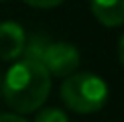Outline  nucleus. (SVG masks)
I'll return each instance as SVG.
<instances>
[{
	"mask_svg": "<svg viewBox=\"0 0 124 122\" xmlns=\"http://www.w3.org/2000/svg\"><path fill=\"white\" fill-rule=\"evenodd\" d=\"M51 92V75L47 69L33 59H20L2 77L4 102L14 112L29 114L45 104Z\"/></svg>",
	"mask_w": 124,
	"mask_h": 122,
	"instance_id": "obj_1",
	"label": "nucleus"
},
{
	"mask_svg": "<svg viewBox=\"0 0 124 122\" xmlns=\"http://www.w3.org/2000/svg\"><path fill=\"white\" fill-rule=\"evenodd\" d=\"M61 100L77 114H94L108 100V85L96 73H71L61 84Z\"/></svg>",
	"mask_w": 124,
	"mask_h": 122,
	"instance_id": "obj_2",
	"label": "nucleus"
},
{
	"mask_svg": "<svg viewBox=\"0 0 124 122\" xmlns=\"http://www.w3.org/2000/svg\"><path fill=\"white\" fill-rule=\"evenodd\" d=\"M39 63L47 69L49 75L69 77L79 65V51L69 43H45L39 55Z\"/></svg>",
	"mask_w": 124,
	"mask_h": 122,
	"instance_id": "obj_3",
	"label": "nucleus"
},
{
	"mask_svg": "<svg viewBox=\"0 0 124 122\" xmlns=\"http://www.w3.org/2000/svg\"><path fill=\"white\" fill-rule=\"evenodd\" d=\"M27 45V33L14 20L0 23V59L12 61L23 55Z\"/></svg>",
	"mask_w": 124,
	"mask_h": 122,
	"instance_id": "obj_4",
	"label": "nucleus"
},
{
	"mask_svg": "<svg viewBox=\"0 0 124 122\" xmlns=\"http://www.w3.org/2000/svg\"><path fill=\"white\" fill-rule=\"evenodd\" d=\"M90 8L104 27H120L124 23V0H90Z\"/></svg>",
	"mask_w": 124,
	"mask_h": 122,
	"instance_id": "obj_5",
	"label": "nucleus"
},
{
	"mask_svg": "<svg viewBox=\"0 0 124 122\" xmlns=\"http://www.w3.org/2000/svg\"><path fill=\"white\" fill-rule=\"evenodd\" d=\"M35 122H69V118L59 108H43L35 116Z\"/></svg>",
	"mask_w": 124,
	"mask_h": 122,
	"instance_id": "obj_6",
	"label": "nucleus"
},
{
	"mask_svg": "<svg viewBox=\"0 0 124 122\" xmlns=\"http://www.w3.org/2000/svg\"><path fill=\"white\" fill-rule=\"evenodd\" d=\"M24 2L35 8H53V6H59L63 0H24Z\"/></svg>",
	"mask_w": 124,
	"mask_h": 122,
	"instance_id": "obj_7",
	"label": "nucleus"
},
{
	"mask_svg": "<svg viewBox=\"0 0 124 122\" xmlns=\"http://www.w3.org/2000/svg\"><path fill=\"white\" fill-rule=\"evenodd\" d=\"M0 122H29V120L18 114H0Z\"/></svg>",
	"mask_w": 124,
	"mask_h": 122,
	"instance_id": "obj_8",
	"label": "nucleus"
},
{
	"mask_svg": "<svg viewBox=\"0 0 124 122\" xmlns=\"http://www.w3.org/2000/svg\"><path fill=\"white\" fill-rule=\"evenodd\" d=\"M118 59H120V63L124 65V35L120 37V41H118Z\"/></svg>",
	"mask_w": 124,
	"mask_h": 122,
	"instance_id": "obj_9",
	"label": "nucleus"
},
{
	"mask_svg": "<svg viewBox=\"0 0 124 122\" xmlns=\"http://www.w3.org/2000/svg\"><path fill=\"white\" fill-rule=\"evenodd\" d=\"M0 96H2V75H0Z\"/></svg>",
	"mask_w": 124,
	"mask_h": 122,
	"instance_id": "obj_10",
	"label": "nucleus"
},
{
	"mask_svg": "<svg viewBox=\"0 0 124 122\" xmlns=\"http://www.w3.org/2000/svg\"><path fill=\"white\" fill-rule=\"evenodd\" d=\"M0 2H2V0H0Z\"/></svg>",
	"mask_w": 124,
	"mask_h": 122,
	"instance_id": "obj_11",
	"label": "nucleus"
}]
</instances>
